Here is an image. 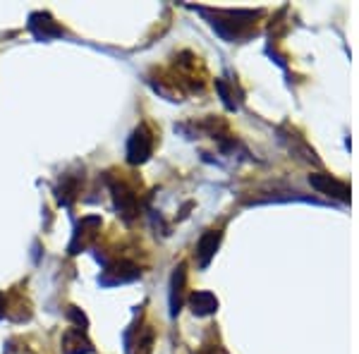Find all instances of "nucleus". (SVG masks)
<instances>
[{"label":"nucleus","instance_id":"obj_3","mask_svg":"<svg viewBox=\"0 0 359 354\" xmlns=\"http://www.w3.org/2000/svg\"><path fill=\"white\" fill-rule=\"evenodd\" d=\"M62 352L65 354H91L94 352V345L86 340L82 328H72L62 335Z\"/></svg>","mask_w":359,"mask_h":354},{"label":"nucleus","instance_id":"obj_2","mask_svg":"<svg viewBox=\"0 0 359 354\" xmlns=\"http://www.w3.org/2000/svg\"><path fill=\"white\" fill-rule=\"evenodd\" d=\"M113 196H115V206H118L120 216L125 220H132L139 216V199L135 194V189L127 187L125 182H111Z\"/></svg>","mask_w":359,"mask_h":354},{"label":"nucleus","instance_id":"obj_6","mask_svg":"<svg viewBox=\"0 0 359 354\" xmlns=\"http://www.w3.org/2000/svg\"><path fill=\"white\" fill-rule=\"evenodd\" d=\"M106 273L108 275H115L113 282H127V280H135V278H139V266L123 259V261H115Z\"/></svg>","mask_w":359,"mask_h":354},{"label":"nucleus","instance_id":"obj_7","mask_svg":"<svg viewBox=\"0 0 359 354\" xmlns=\"http://www.w3.org/2000/svg\"><path fill=\"white\" fill-rule=\"evenodd\" d=\"M151 347H154V330L149 326L139 328V338L135 345L127 347L130 354H151Z\"/></svg>","mask_w":359,"mask_h":354},{"label":"nucleus","instance_id":"obj_8","mask_svg":"<svg viewBox=\"0 0 359 354\" xmlns=\"http://www.w3.org/2000/svg\"><path fill=\"white\" fill-rule=\"evenodd\" d=\"M218 232H206L204 237H201V242H199V257H201V264H208V259L213 257V252H216V247H218Z\"/></svg>","mask_w":359,"mask_h":354},{"label":"nucleus","instance_id":"obj_4","mask_svg":"<svg viewBox=\"0 0 359 354\" xmlns=\"http://www.w3.org/2000/svg\"><path fill=\"white\" fill-rule=\"evenodd\" d=\"M29 27H32V32L36 34L39 39H43V41H46V39H50V36H60V34H62V29L57 27L48 15H43V13L32 15V22H29Z\"/></svg>","mask_w":359,"mask_h":354},{"label":"nucleus","instance_id":"obj_5","mask_svg":"<svg viewBox=\"0 0 359 354\" xmlns=\"http://www.w3.org/2000/svg\"><path fill=\"white\" fill-rule=\"evenodd\" d=\"M101 228V218H96V216H91V218H84L82 220V225L77 228V235H74V242L69 245V252L72 254H77V249L79 247H86V242H89V237H94L96 235V230Z\"/></svg>","mask_w":359,"mask_h":354},{"label":"nucleus","instance_id":"obj_9","mask_svg":"<svg viewBox=\"0 0 359 354\" xmlns=\"http://www.w3.org/2000/svg\"><path fill=\"white\" fill-rule=\"evenodd\" d=\"M192 306H194V313H211V311H216L218 301L208 292H196L192 297Z\"/></svg>","mask_w":359,"mask_h":354},{"label":"nucleus","instance_id":"obj_1","mask_svg":"<svg viewBox=\"0 0 359 354\" xmlns=\"http://www.w3.org/2000/svg\"><path fill=\"white\" fill-rule=\"evenodd\" d=\"M151 151H154L151 132H149L144 125L137 127L135 135L130 137V144H127V161H130L132 165H139L151 156Z\"/></svg>","mask_w":359,"mask_h":354},{"label":"nucleus","instance_id":"obj_10","mask_svg":"<svg viewBox=\"0 0 359 354\" xmlns=\"http://www.w3.org/2000/svg\"><path fill=\"white\" fill-rule=\"evenodd\" d=\"M5 313H8V306H5V297L0 294V318H3Z\"/></svg>","mask_w":359,"mask_h":354}]
</instances>
